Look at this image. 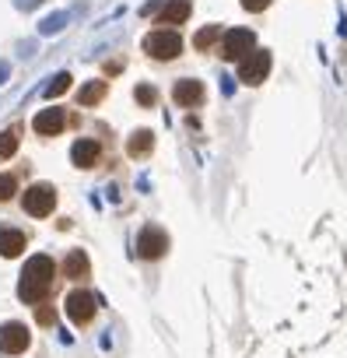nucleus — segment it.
<instances>
[{"label":"nucleus","instance_id":"20e7f679","mask_svg":"<svg viewBox=\"0 0 347 358\" xmlns=\"http://www.w3.org/2000/svg\"><path fill=\"white\" fill-rule=\"evenodd\" d=\"M53 208H57V190L50 183H36L25 190V211L32 218H46V215H53Z\"/></svg>","mask_w":347,"mask_h":358},{"label":"nucleus","instance_id":"a878e982","mask_svg":"<svg viewBox=\"0 0 347 358\" xmlns=\"http://www.w3.org/2000/svg\"><path fill=\"white\" fill-rule=\"evenodd\" d=\"M8 78H11V64H8V60H0V85H4Z\"/></svg>","mask_w":347,"mask_h":358},{"label":"nucleus","instance_id":"f257e3e1","mask_svg":"<svg viewBox=\"0 0 347 358\" xmlns=\"http://www.w3.org/2000/svg\"><path fill=\"white\" fill-rule=\"evenodd\" d=\"M53 274H57V267H53V260L50 257H32L29 264H25V271H22V285H18V295H22V302H43V295L50 292V285H53Z\"/></svg>","mask_w":347,"mask_h":358},{"label":"nucleus","instance_id":"0eeeda50","mask_svg":"<svg viewBox=\"0 0 347 358\" xmlns=\"http://www.w3.org/2000/svg\"><path fill=\"white\" fill-rule=\"evenodd\" d=\"M95 306H98V299L91 292H71L67 295V316L74 323H88L95 316Z\"/></svg>","mask_w":347,"mask_h":358},{"label":"nucleus","instance_id":"6ab92c4d","mask_svg":"<svg viewBox=\"0 0 347 358\" xmlns=\"http://www.w3.org/2000/svg\"><path fill=\"white\" fill-rule=\"evenodd\" d=\"M218 39H221V29H218V25H207V29H200V32L193 36V46H197V50H211Z\"/></svg>","mask_w":347,"mask_h":358},{"label":"nucleus","instance_id":"4468645a","mask_svg":"<svg viewBox=\"0 0 347 358\" xmlns=\"http://www.w3.org/2000/svg\"><path fill=\"white\" fill-rule=\"evenodd\" d=\"M88 271H91V264H88V253H81V250L67 253V260H64V274H67V278L81 281V278H88Z\"/></svg>","mask_w":347,"mask_h":358},{"label":"nucleus","instance_id":"423d86ee","mask_svg":"<svg viewBox=\"0 0 347 358\" xmlns=\"http://www.w3.org/2000/svg\"><path fill=\"white\" fill-rule=\"evenodd\" d=\"M165 250H168V236L161 232V229H144L140 236H137V253L144 257V260H158V257H165Z\"/></svg>","mask_w":347,"mask_h":358},{"label":"nucleus","instance_id":"f3484780","mask_svg":"<svg viewBox=\"0 0 347 358\" xmlns=\"http://www.w3.org/2000/svg\"><path fill=\"white\" fill-rule=\"evenodd\" d=\"M71 81H74V78H71L67 71H60V74H53V81L43 88V95H46V99H60V95L71 88Z\"/></svg>","mask_w":347,"mask_h":358},{"label":"nucleus","instance_id":"7ed1b4c3","mask_svg":"<svg viewBox=\"0 0 347 358\" xmlns=\"http://www.w3.org/2000/svg\"><path fill=\"white\" fill-rule=\"evenodd\" d=\"M256 50V36L249 32V29H232V32H225V43H221V57L225 60H246L249 53Z\"/></svg>","mask_w":347,"mask_h":358},{"label":"nucleus","instance_id":"9d476101","mask_svg":"<svg viewBox=\"0 0 347 358\" xmlns=\"http://www.w3.org/2000/svg\"><path fill=\"white\" fill-rule=\"evenodd\" d=\"M172 99H176V106L193 109V106H200V102H204V85H200V81H193V78H186V81H179L176 88H172Z\"/></svg>","mask_w":347,"mask_h":358},{"label":"nucleus","instance_id":"dca6fc26","mask_svg":"<svg viewBox=\"0 0 347 358\" xmlns=\"http://www.w3.org/2000/svg\"><path fill=\"white\" fill-rule=\"evenodd\" d=\"M67 22H71V15H67V11H53L50 18H43V22H39V36H57V32H64V29H67Z\"/></svg>","mask_w":347,"mask_h":358},{"label":"nucleus","instance_id":"ddd939ff","mask_svg":"<svg viewBox=\"0 0 347 358\" xmlns=\"http://www.w3.org/2000/svg\"><path fill=\"white\" fill-rule=\"evenodd\" d=\"M190 11H193L190 0H168V4L161 8V15H158V22L176 25V22H186V18H190Z\"/></svg>","mask_w":347,"mask_h":358},{"label":"nucleus","instance_id":"5701e85b","mask_svg":"<svg viewBox=\"0 0 347 358\" xmlns=\"http://www.w3.org/2000/svg\"><path fill=\"white\" fill-rule=\"evenodd\" d=\"M242 8L246 11H263V8H270V0H242Z\"/></svg>","mask_w":347,"mask_h":358},{"label":"nucleus","instance_id":"6e6552de","mask_svg":"<svg viewBox=\"0 0 347 358\" xmlns=\"http://www.w3.org/2000/svg\"><path fill=\"white\" fill-rule=\"evenodd\" d=\"M29 348V330H25V323H4L0 327V351H8V355H18V351H25Z\"/></svg>","mask_w":347,"mask_h":358},{"label":"nucleus","instance_id":"a211bd4d","mask_svg":"<svg viewBox=\"0 0 347 358\" xmlns=\"http://www.w3.org/2000/svg\"><path fill=\"white\" fill-rule=\"evenodd\" d=\"M102 95H105V81H91V85L81 88L77 106H95V102H102Z\"/></svg>","mask_w":347,"mask_h":358},{"label":"nucleus","instance_id":"f03ea898","mask_svg":"<svg viewBox=\"0 0 347 358\" xmlns=\"http://www.w3.org/2000/svg\"><path fill=\"white\" fill-rule=\"evenodd\" d=\"M144 50L154 60H176L183 53V39H179V32H172V29H158V32H151L144 39Z\"/></svg>","mask_w":347,"mask_h":358},{"label":"nucleus","instance_id":"4be33fe9","mask_svg":"<svg viewBox=\"0 0 347 358\" xmlns=\"http://www.w3.org/2000/svg\"><path fill=\"white\" fill-rule=\"evenodd\" d=\"M15 176H0V201H11L15 197Z\"/></svg>","mask_w":347,"mask_h":358},{"label":"nucleus","instance_id":"39448f33","mask_svg":"<svg viewBox=\"0 0 347 358\" xmlns=\"http://www.w3.org/2000/svg\"><path fill=\"white\" fill-rule=\"evenodd\" d=\"M270 64H274L270 50H253V53L239 64V78H242L246 85H263V78L270 74Z\"/></svg>","mask_w":347,"mask_h":358},{"label":"nucleus","instance_id":"f8f14e48","mask_svg":"<svg viewBox=\"0 0 347 358\" xmlns=\"http://www.w3.org/2000/svg\"><path fill=\"white\" fill-rule=\"evenodd\" d=\"M25 253V232L0 229V257H22Z\"/></svg>","mask_w":347,"mask_h":358},{"label":"nucleus","instance_id":"b1692460","mask_svg":"<svg viewBox=\"0 0 347 358\" xmlns=\"http://www.w3.org/2000/svg\"><path fill=\"white\" fill-rule=\"evenodd\" d=\"M39 4H43V0H15V8H18V11H36Z\"/></svg>","mask_w":347,"mask_h":358},{"label":"nucleus","instance_id":"9b49d317","mask_svg":"<svg viewBox=\"0 0 347 358\" xmlns=\"http://www.w3.org/2000/svg\"><path fill=\"white\" fill-rule=\"evenodd\" d=\"M71 158H74V165L77 169H91L95 162H98V144L95 141H74V148H71Z\"/></svg>","mask_w":347,"mask_h":358},{"label":"nucleus","instance_id":"393cba45","mask_svg":"<svg viewBox=\"0 0 347 358\" xmlns=\"http://www.w3.org/2000/svg\"><path fill=\"white\" fill-rule=\"evenodd\" d=\"M36 316H39V323H53V309H50V306H43Z\"/></svg>","mask_w":347,"mask_h":358},{"label":"nucleus","instance_id":"1a4fd4ad","mask_svg":"<svg viewBox=\"0 0 347 358\" xmlns=\"http://www.w3.org/2000/svg\"><path fill=\"white\" fill-rule=\"evenodd\" d=\"M64 123H67V116H64V109H60V106H50V109H43V113L32 120L36 134H43V137L60 134V130H64Z\"/></svg>","mask_w":347,"mask_h":358},{"label":"nucleus","instance_id":"aec40b11","mask_svg":"<svg viewBox=\"0 0 347 358\" xmlns=\"http://www.w3.org/2000/svg\"><path fill=\"white\" fill-rule=\"evenodd\" d=\"M18 151V134L8 130V134H0V158H11Z\"/></svg>","mask_w":347,"mask_h":358},{"label":"nucleus","instance_id":"412c9836","mask_svg":"<svg viewBox=\"0 0 347 358\" xmlns=\"http://www.w3.org/2000/svg\"><path fill=\"white\" fill-rule=\"evenodd\" d=\"M133 95H137V102H140V106H154V102H158V92H154L151 85H137V92H133Z\"/></svg>","mask_w":347,"mask_h":358},{"label":"nucleus","instance_id":"2eb2a0df","mask_svg":"<svg viewBox=\"0 0 347 358\" xmlns=\"http://www.w3.org/2000/svg\"><path fill=\"white\" fill-rule=\"evenodd\" d=\"M151 148H154V134H151V130H133V134H130V141H126V151H130L133 158L151 155Z\"/></svg>","mask_w":347,"mask_h":358}]
</instances>
